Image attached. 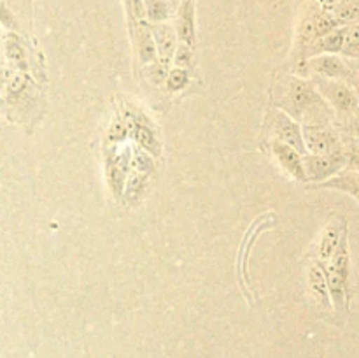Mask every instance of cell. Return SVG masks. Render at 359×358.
Returning <instances> with one entry per match:
<instances>
[{
	"label": "cell",
	"mask_w": 359,
	"mask_h": 358,
	"mask_svg": "<svg viewBox=\"0 0 359 358\" xmlns=\"http://www.w3.org/2000/svg\"><path fill=\"white\" fill-rule=\"evenodd\" d=\"M342 55L359 58V21L346 27V42H344Z\"/></svg>",
	"instance_id": "24"
},
{
	"label": "cell",
	"mask_w": 359,
	"mask_h": 358,
	"mask_svg": "<svg viewBox=\"0 0 359 358\" xmlns=\"http://www.w3.org/2000/svg\"><path fill=\"white\" fill-rule=\"evenodd\" d=\"M340 27H349L359 21V0H340L339 6L332 11Z\"/></svg>",
	"instance_id": "21"
},
{
	"label": "cell",
	"mask_w": 359,
	"mask_h": 358,
	"mask_svg": "<svg viewBox=\"0 0 359 358\" xmlns=\"http://www.w3.org/2000/svg\"><path fill=\"white\" fill-rule=\"evenodd\" d=\"M273 132H276L277 140L287 144L300 154H305L304 133H302V125L284 111H277L273 116Z\"/></svg>",
	"instance_id": "9"
},
{
	"label": "cell",
	"mask_w": 359,
	"mask_h": 358,
	"mask_svg": "<svg viewBox=\"0 0 359 358\" xmlns=\"http://www.w3.org/2000/svg\"><path fill=\"white\" fill-rule=\"evenodd\" d=\"M2 53L11 69L18 72H28V55L25 42L16 32H7L2 39Z\"/></svg>",
	"instance_id": "13"
},
{
	"label": "cell",
	"mask_w": 359,
	"mask_h": 358,
	"mask_svg": "<svg viewBox=\"0 0 359 358\" xmlns=\"http://www.w3.org/2000/svg\"><path fill=\"white\" fill-rule=\"evenodd\" d=\"M351 86L354 88V91H356V97H358V104H359V76H353L349 81Z\"/></svg>",
	"instance_id": "33"
},
{
	"label": "cell",
	"mask_w": 359,
	"mask_h": 358,
	"mask_svg": "<svg viewBox=\"0 0 359 358\" xmlns=\"http://www.w3.org/2000/svg\"><path fill=\"white\" fill-rule=\"evenodd\" d=\"M191 60H193V48L179 42L177 49H175L174 53V60H172V63H174L175 67H179V69L188 70V67L191 65Z\"/></svg>",
	"instance_id": "28"
},
{
	"label": "cell",
	"mask_w": 359,
	"mask_h": 358,
	"mask_svg": "<svg viewBox=\"0 0 359 358\" xmlns=\"http://www.w3.org/2000/svg\"><path fill=\"white\" fill-rule=\"evenodd\" d=\"M147 188V175L140 174L137 171H130L126 174L125 192H123V200L130 206H135L140 199H142L144 192Z\"/></svg>",
	"instance_id": "18"
},
{
	"label": "cell",
	"mask_w": 359,
	"mask_h": 358,
	"mask_svg": "<svg viewBox=\"0 0 359 358\" xmlns=\"http://www.w3.org/2000/svg\"><path fill=\"white\" fill-rule=\"evenodd\" d=\"M126 174H128V172H125L121 167H118L112 160L105 158V178H107L109 190H111L112 197H114L116 200H123Z\"/></svg>",
	"instance_id": "20"
},
{
	"label": "cell",
	"mask_w": 359,
	"mask_h": 358,
	"mask_svg": "<svg viewBox=\"0 0 359 358\" xmlns=\"http://www.w3.org/2000/svg\"><path fill=\"white\" fill-rule=\"evenodd\" d=\"M309 290H311L312 297L316 298L321 307H332L328 293V283H326V272H325V262L316 260L311 267H309Z\"/></svg>",
	"instance_id": "15"
},
{
	"label": "cell",
	"mask_w": 359,
	"mask_h": 358,
	"mask_svg": "<svg viewBox=\"0 0 359 358\" xmlns=\"http://www.w3.org/2000/svg\"><path fill=\"white\" fill-rule=\"evenodd\" d=\"M342 147L346 154V168L359 171V137L342 135Z\"/></svg>",
	"instance_id": "22"
},
{
	"label": "cell",
	"mask_w": 359,
	"mask_h": 358,
	"mask_svg": "<svg viewBox=\"0 0 359 358\" xmlns=\"http://www.w3.org/2000/svg\"><path fill=\"white\" fill-rule=\"evenodd\" d=\"M344 42H346V27H339L330 32V34L316 39L307 48V53L311 56L339 55L344 49Z\"/></svg>",
	"instance_id": "16"
},
{
	"label": "cell",
	"mask_w": 359,
	"mask_h": 358,
	"mask_svg": "<svg viewBox=\"0 0 359 358\" xmlns=\"http://www.w3.org/2000/svg\"><path fill=\"white\" fill-rule=\"evenodd\" d=\"M305 151L309 154H333L344 151L342 135L333 123H312L302 126ZM305 153V154H307Z\"/></svg>",
	"instance_id": "3"
},
{
	"label": "cell",
	"mask_w": 359,
	"mask_h": 358,
	"mask_svg": "<svg viewBox=\"0 0 359 358\" xmlns=\"http://www.w3.org/2000/svg\"><path fill=\"white\" fill-rule=\"evenodd\" d=\"M0 25L6 28L7 32H16L18 30V21L11 7L7 6L6 0H0Z\"/></svg>",
	"instance_id": "29"
},
{
	"label": "cell",
	"mask_w": 359,
	"mask_h": 358,
	"mask_svg": "<svg viewBox=\"0 0 359 358\" xmlns=\"http://www.w3.org/2000/svg\"><path fill=\"white\" fill-rule=\"evenodd\" d=\"M0 55H2V42H0Z\"/></svg>",
	"instance_id": "35"
},
{
	"label": "cell",
	"mask_w": 359,
	"mask_h": 358,
	"mask_svg": "<svg viewBox=\"0 0 359 358\" xmlns=\"http://www.w3.org/2000/svg\"><path fill=\"white\" fill-rule=\"evenodd\" d=\"M149 28L154 39V46H156V62L168 69L172 65L174 53L179 44L174 25L163 21V23H149Z\"/></svg>",
	"instance_id": "6"
},
{
	"label": "cell",
	"mask_w": 359,
	"mask_h": 358,
	"mask_svg": "<svg viewBox=\"0 0 359 358\" xmlns=\"http://www.w3.org/2000/svg\"><path fill=\"white\" fill-rule=\"evenodd\" d=\"M177 7L170 0H144V11H146V20L149 23H163L175 16Z\"/></svg>",
	"instance_id": "17"
},
{
	"label": "cell",
	"mask_w": 359,
	"mask_h": 358,
	"mask_svg": "<svg viewBox=\"0 0 359 358\" xmlns=\"http://www.w3.org/2000/svg\"><path fill=\"white\" fill-rule=\"evenodd\" d=\"M309 69L318 74V77L325 79H339L349 83L354 76L346 62L339 55H318L309 60Z\"/></svg>",
	"instance_id": "8"
},
{
	"label": "cell",
	"mask_w": 359,
	"mask_h": 358,
	"mask_svg": "<svg viewBox=\"0 0 359 358\" xmlns=\"http://www.w3.org/2000/svg\"><path fill=\"white\" fill-rule=\"evenodd\" d=\"M170 2H172V4H174V6H175V7H177V6H179V2H181V0H170Z\"/></svg>",
	"instance_id": "34"
},
{
	"label": "cell",
	"mask_w": 359,
	"mask_h": 358,
	"mask_svg": "<svg viewBox=\"0 0 359 358\" xmlns=\"http://www.w3.org/2000/svg\"><path fill=\"white\" fill-rule=\"evenodd\" d=\"M272 151L276 154L277 161H279L280 167L287 172L293 179L300 183H307V175H305L304 168V154L298 153L297 150H293L287 144L280 142V140H273Z\"/></svg>",
	"instance_id": "12"
},
{
	"label": "cell",
	"mask_w": 359,
	"mask_h": 358,
	"mask_svg": "<svg viewBox=\"0 0 359 358\" xmlns=\"http://www.w3.org/2000/svg\"><path fill=\"white\" fill-rule=\"evenodd\" d=\"M28 90V77L27 72H18V70H9L6 86H4V97L7 98L9 104L21 100Z\"/></svg>",
	"instance_id": "19"
},
{
	"label": "cell",
	"mask_w": 359,
	"mask_h": 358,
	"mask_svg": "<svg viewBox=\"0 0 359 358\" xmlns=\"http://www.w3.org/2000/svg\"><path fill=\"white\" fill-rule=\"evenodd\" d=\"M316 188H326V190H337L346 195L353 197L354 200L359 202V171H353V168H344L339 174L333 178L326 179V181L314 185Z\"/></svg>",
	"instance_id": "14"
},
{
	"label": "cell",
	"mask_w": 359,
	"mask_h": 358,
	"mask_svg": "<svg viewBox=\"0 0 359 358\" xmlns=\"http://www.w3.org/2000/svg\"><path fill=\"white\" fill-rule=\"evenodd\" d=\"M195 0H181L175 9V34L179 42L195 48L196 44V20H195Z\"/></svg>",
	"instance_id": "10"
},
{
	"label": "cell",
	"mask_w": 359,
	"mask_h": 358,
	"mask_svg": "<svg viewBox=\"0 0 359 358\" xmlns=\"http://www.w3.org/2000/svg\"><path fill=\"white\" fill-rule=\"evenodd\" d=\"M130 135V119L128 118H116L109 126L107 137L112 144H123L126 137Z\"/></svg>",
	"instance_id": "26"
},
{
	"label": "cell",
	"mask_w": 359,
	"mask_h": 358,
	"mask_svg": "<svg viewBox=\"0 0 359 358\" xmlns=\"http://www.w3.org/2000/svg\"><path fill=\"white\" fill-rule=\"evenodd\" d=\"M304 168L307 183H319L333 178L346 168V154L344 151L333 154H304Z\"/></svg>",
	"instance_id": "4"
},
{
	"label": "cell",
	"mask_w": 359,
	"mask_h": 358,
	"mask_svg": "<svg viewBox=\"0 0 359 358\" xmlns=\"http://www.w3.org/2000/svg\"><path fill=\"white\" fill-rule=\"evenodd\" d=\"M7 76H9V69H4V67L0 65V95L4 93V86H6Z\"/></svg>",
	"instance_id": "32"
},
{
	"label": "cell",
	"mask_w": 359,
	"mask_h": 358,
	"mask_svg": "<svg viewBox=\"0 0 359 358\" xmlns=\"http://www.w3.org/2000/svg\"><path fill=\"white\" fill-rule=\"evenodd\" d=\"M339 2L340 0H316V4L319 6V9L328 11V13H332V11L339 6Z\"/></svg>",
	"instance_id": "31"
},
{
	"label": "cell",
	"mask_w": 359,
	"mask_h": 358,
	"mask_svg": "<svg viewBox=\"0 0 359 358\" xmlns=\"http://www.w3.org/2000/svg\"><path fill=\"white\" fill-rule=\"evenodd\" d=\"M346 235H349L346 216H342V214H333L328 223H326V227L323 228L321 235H319L318 246H316V256H318L316 260L325 263L328 262Z\"/></svg>",
	"instance_id": "5"
},
{
	"label": "cell",
	"mask_w": 359,
	"mask_h": 358,
	"mask_svg": "<svg viewBox=\"0 0 359 358\" xmlns=\"http://www.w3.org/2000/svg\"><path fill=\"white\" fill-rule=\"evenodd\" d=\"M165 83H167V88L170 91L184 90V88L188 86V83H189L188 70L175 67V69H172L170 72L167 74V79H165Z\"/></svg>",
	"instance_id": "27"
},
{
	"label": "cell",
	"mask_w": 359,
	"mask_h": 358,
	"mask_svg": "<svg viewBox=\"0 0 359 358\" xmlns=\"http://www.w3.org/2000/svg\"><path fill=\"white\" fill-rule=\"evenodd\" d=\"M314 86L319 91V95L325 98L326 104L332 107V111L335 112L337 118H344L359 105L356 91L347 81L316 77Z\"/></svg>",
	"instance_id": "2"
},
{
	"label": "cell",
	"mask_w": 359,
	"mask_h": 358,
	"mask_svg": "<svg viewBox=\"0 0 359 358\" xmlns=\"http://www.w3.org/2000/svg\"><path fill=\"white\" fill-rule=\"evenodd\" d=\"M128 23L140 63L146 67L156 62V46H154V39L151 35L149 21H128Z\"/></svg>",
	"instance_id": "11"
},
{
	"label": "cell",
	"mask_w": 359,
	"mask_h": 358,
	"mask_svg": "<svg viewBox=\"0 0 359 358\" xmlns=\"http://www.w3.org/2000/svg\"><path fill=\"white\" fill-rule=\"evenodd\" d=\"M146 69H147V76H149V79L153 81V84L165 83V79H167V67L160 65L158 62H153L149 63V65H146Z\"/></svg>",
	"instance_id": "30"
},
{
	"label": "cell",
	"mask_w": 359,
	"mask_h": 358,
	"mask_svg": "<svg viewBox=\"0 0 359 358\" xmlns=\"http://www.w3.org/2000/svg\"><path fill=\"white\" fill-rule=\"evenodd\" d=\"M326 283L332 307L339 314H347L351 309V249L349 235L342 239L332 258L325 263Z\"/></svg>",
	"instance_id": "1"
},
{
	"label": "cell",
	"mask_w": 359,
	"mask_h": 358,
	"mask_svg": "<svg viewBox=\"0 0 359 358\" xmlns=\"http://www.w3.org/2000/svg\"><path fill=\"white\" fill-rule=\"evenodd\" d=\"M132 171L140 172V174L149 175L154 171V161L147 151L144 150H132Z\"/></svg>",
	"instance_id": "25"
},
{
	"label": "cell",
	"mask_w": 359,
	"mask_h": 358,
	"mask_svg": "<svg viewBox=\"0 0 359 358\" xmlns=\"http://www.w3.org/2000/svg\"><path fill=\"white\" fill-rule=\"evenodd\" d=\"M130 119V133L133 135L135 142L139 144L140 150L147 151L151 157H160L161 154V142L154 132L153 125L142 112L128 116Z\"/></svg>",
	"instance_id": "7"
},
{
	"label": "cell",
	"mask_w": 359,
	"mask_h": 358,
	"mask_svg": "<svg viewBox=\"0 0 359 358\" xmlns=\"http://www.w3.org/2000/svg\"><path fill=\"white\" fill-rule=\"evenodd\" d=\"M337 130H339L342 135H351V137H359V105L354 109L353 112H349L344 118H337Z\"/></svg>",
	"instance_id": "23"
}]
</instances>
